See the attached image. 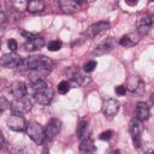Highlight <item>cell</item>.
<instances>
[{
  "label": "cell",
  "instance_id": "obj_1",
  "mask_svg": "<svg viewBox=\"0 0 154 154\" xmlns=\"http://www.w3.org/2000/svg\"><path fill=\"white\" fill-rule=\"evenodd\" d=\"M52 66H53L52 59L45 55H32V57L24 58L18 70L20 71H32V70H38V69L51 70Z\"/></svg>",
  "mask_w": 154,
  "mask_h": 154
},
{
  "label": "cell",
  "instance_id": "obj_2",
  "mask_svg": "<svg viewBox=\"0 0 154 154\" xmlns=\"http://www.w3.org/2000/svg\"><path fill=\"white\" fill-rule=\"evenodd\" d=\"M32 95L36 102L41 105L51 103L53 99V89L45 82V81H36L32 82Z\"/></svg>",
  "mask_w": 154,
  "mask_h": 154
},
{
  "label": "cell",
  "instance_id": "obj_3",
  "mask_svg": "<svg viewBox=\"0 0 154 154\" xmlns=\"http://www.w3.org/2000/svg\"><path fill=\"white\" fill-rule=\"evenodd\" d=\"M66 75L69 77V82L72 87H83L90 82V78L87 77L83 72H81L75 66H71L66 70Z\"/></svg>",
  "mask_w": 154,
  "mask_h": 154
},
{
  "label": "cell",
  "instance_id": "obj_4",
  "mask_svg": "<svg viewBox=\"0 0 154 154\" xmlns=\"http://www.w3.org/2000/svg\"><path fill=\"white\" fill-rule=\"evenodd\" d=\"M26 134L28 136L37 144H42L46 140V132H45V129L42 128V125H40L38 123L36 122H31L28 124V128H26Z\"/></svg>",
  "mask_w": 154,
  "mask_h": 154
},
{
  "label": "cell",
  "instance_id": "obj_5",
  "mask_svg": "<svg viewBox=\"0 0 154 154\" xmlns=\"http://www.w3.org/2000/svg\"><path fill=\"white\" fill-rule=\"evenodd\" d=\"M32 107V102L31 100L25 95L23 97H18V99H14L11 103V109L13 113H19V114H23V113H26L31 109Z\"/></svg>",
  "mask_w": 154,
  "mask_h": 154
},
{
  "label": "cell",
  "instance_id": "obj_6",
  "mask_svg": "<svg viewBox=\"0 0 154 154\" xmlns=\"http://www.w3.org/2000/svg\"><path fill=\"white\" fill-rule=\"evenodd\" d=\"M7 126L13 131H24L28 128L25 118L19 113H13L7 118Z\"/></svg>",
  "mask_w": 154,
  "mask_h": 154
},
{
  "label": "cell",
  "instance_id": "obj_7",
  "mask_svg": "<svg viewBox=\"0 0 154 154\" xmlns=\"http://www.w3.org/2000/svg\"><path fill=\"white\" fill-rule=\"evenodd\" d=\"M130 132L132 136L134 146H136L138 148L141 146V137H142V132H143L142 120H140L138 118H134L130 123Z\"/></svg>",
  "mask_w": 154,
  "mask_h": 154
},
{
  "label": "cell",
  "instance_id": "obj_8",
  "mask_svg": "<svg viewBox=\"0 0 154 154\" xmlns=\"http://www.w3.org/2000/svg\"><path fill=\"white\" fill-rule=\"evenodd\" d=\"M22 61H23V58L12 52L8 54H4L0 60V64L2 67H6V69H18Z\"/></svg>",
  "mask_w": 154,
  "mask_h": 154
},
{
  "label": "cell",
  "instance_id": "obj_9",
  "mask_svg": "<svg viewBox=\"0 0 154 154\" xmlns=\"http://www.w3.org/2000/svg\"><path fill=\"white\" fill-rule=\"evenodd\" d=\"M108 29H109V23L106 20H101V22H97V23H94L93 25H90L87 29L85 34L89 38H94V37L99 36L100 34L107 31Z\"/></svg>",
  "mask_w": 154,
  "mask_h": 154
},
{
  "label": "cell",
  "instance_id": "obj_10",
  "mask_svg": "<svg viewBox=\"0 0 154 154\" xmlns=\"http://www.w3.org/2000/svg\"><path fill=\"white\" fill-rule=\"evenodd\" d=\"M119 107H120V103L117 99H113V97H109V99H106L103 102H102V112L105 116L107 117H113L118 113L119 111Z\"/></svg>",
  "mask_w": 154,
  "mask_h": 154
},
{
  "label": "cell",
  "instance_id": "obj_11",
  "mask_svg": "<svg viewBox=\"0 0 154 154\" xmlns=\"http://www.w3.org/2000/svg\"><path fill=\"white\" fill-rule=\"evenodd\" d=\"M60 129H61V123H60V120L57 119V118L51 119V120L48 122L47 126L45 128V132H46V140H45V141H48V142L52 141V140L59 134Z\"/></svg>",
  "mask_w": 154,
  "mask_h": 154
},
{
  "label": "cell",
  "instance_id": "obj_12",
  "mask_svg": "<svg viewBox=\"0 0 154 154\" xmlns=\"http://www.w3.org/2000/svg\"><path fill=\"white\" fill-rule=\"evenodd\" d=\"M128 89H129L131 93H134V94L141 96V95L144 93V83H143V81H142L141 78L134 76V77H131V78L129 79V82H128Z\"/></svg>",
  "mask_w": 154,
  "mask_h": 154
},
{
  "label": "cell",
  "instance_id": "obj_13",
  "mask_svg": "<svg viewBox=\"0 0 154 154\" xmlns=\"http://www.w3.org/2000/svg\"><path fill=\"white\" fill-rule=\"evenodd\" d=\"M113 47H114L113 40H111V38L105 40V41L100 42V43L95 47V49L93 51V55H103V54H106V53H109V52L113 49Z\"/></svg>",
  "mask_w": 154,
  "mask_h": 154
},
{
  "label": "cell",
  "instance_id": "obj_14",
  "mask_svg": "<svg viewBox=\"0 0 154 154\" xmlns=\"http://www.w3.org/2000/svg\"><path fill=\"white\" fill-rule=\"evenodd\" d=\"M11 94L14 96V99H18V97H23L26 95L28 93V89H26V85L24 82H20V81H17V82H13L11 84Z\"/></svg>",
  "mask_w": 154,
  "mask_h": 154
},
{
  "label": "cell",
  "instance_id": "obj_15",
  "mask_svg": "<svg viewBox=\"0 0 154 154\" xmlns=\"http://www.w3.org/2000/svg\"><path fill=\"white\" fill-rule=\"evenodd\" d=\"M152 25H150V17L149 16H142L138 18L137 20V31L141 36L147 35L150 30Z\"/></svg>",
  "mask_w": 154,
  "mask_h": 154
},
{
  "label": "cell",
  "instance_id": "obj_16",
  "mask_svg": "<svg viewBox=\"0 0 154 154\" xmlns=\"http://www.w3.org/2000/svg\"><path fill=\"white\" fill-rule=\"evenodd\" d=\"M43 46H45V40L42 37H40V36H32V37L28 38V41H26V43H25L24 47H25L26 51L32 52V51H37V49L42 48Z\"/></svg>",
  "mask_w": 154,
  "mask_h": 154
},
{
  "label": "cell",
  "instance_id": "obj_17",
  "mask_svg": "<svg viewBox=\"0 0 154 154\" xmlns=\"http://www.w3.org/2000/svg\"><path fill=\"white\" fill-rule=\"evenodd\" d=\"M136 118H138L140 120H147L149 118L150 111H149V106L146 102H137L136 105Z\"/></svg>",
  "mask_w": 154,
  "mask_h": 154
},
{
  "label": "cell",
  "instance_id": "obj_18",
  "mask_svg": "<svg viewBox=\"0 0 154 154\" xmlns=\"http://www.w3.org/2000/svg\"><path fill=\"white\" fill-rule=\"evenodd\" d=\"M59 6L64 13H73L77 11L78 1L77 0H59Z\"/></svg>",
  "mask_w": 154,
  "mask_h": 154
},
{
  "label": "cell",
  "instance_id": "obj_19",
  "mask_svg": "<svg viewBox=\"0 0 154 154\" xmlns=\"http://www.w3.org/2000/svg\"><path fill=\"white\" fill-rule=\"evenodd\" d=\"M79 150L83 153H93L95 152V144L93 142V140L84 137L81 140V144H79Z\"/></svg>",
  "mask_w": 154,
  "mask_h": 154
},
{
  "label": "cell",
  "instance_id": "obj_20",
  "mask_svg": "<svg viewBox=\"0 0 154 154\" xmlns=\"http://www.w3.org/2000/svg\"><path fill=\"white\" fill-rule=\"evenodd\" d=\"M45 10V2L42 0H30L28 5V11L30 13H38Z\"/></svg>",
  "mask_w": 154,
  "mask_h": 154
},
{
  "label": "cell",
  "instance_id": "obj_21",
  "mask_svg": "<svg viewBox=\"0 0 154 154\" xmlns=\"http://www.w3.org/2000/svg\"><path fill=\"white\" fill-rule=\"evenodd\" d=\"M87 131H88V122H87V120H81V122L77 124V129H76L77 137H78L79 140L87 137Z\"/></svg>",
  "mask_w": 154,
  "mask_h": 154
},
{
  "label": "cell",
  "instance_id": "obj_22",
  "mask_svg": "<svg viewBox=\"0 0 154 154\" xmlns=\"http://www.w3.org/2000/svg\"><path fill=\"white\" fill-rule=\"evenodd\" d=\"M29 1H30V0H11L12 6H13L17 11H24V10H28Z\"/></svg>",
  "mask_w": 154,
  "mask_h": 154
},
{
  "label": "cell",
  "instance_id": "obj_23",
  "mask_svg": "<svg viewBox=\"0 0 154 154\" xmlns=\"http://www.w3.org/2000/svg\"><path fill=\"white\" fill-rule=\"evenodd\" d=\"M119 43H120L122 46L130 47V46H134V45L136 43V40H135V38H132V35H124V36L120 38Z\"/></svg>",
  "mask_w": 154,
  "mask_h": 154
},
{
  "label": "cell",
  "instance_id": "obj_24",
  "mask_svg": "<svg viewBox=\"0 0 154 154\" xmlns=\"http://www.w3.org/2000/svg\"><path fill=\"white\" fill-rule=\"evenodd\" d=\"M71 87H72V85H71V83H70L69 81H61V82L58 84V91H59L60 94H67Z\"/></svg>",
  "mask_w": 154,
  "mask_h": 154
},
{
  "label": "cell",
  "instance_id": "obj_25",
  "mask_svg": "<svg viewBox=\"0 0 154 154\" xmlns=\"http://www.w3.org/2000/svg\"><path fill=\"white\" fill-rule=\"evenodd\" d=\"M96 65H97V63H96L95 60H89V61H87V63L83 65V71L87 72V73L93 72V71L95 70Z\"/></svg>",
  "mask_w": 154,
  "mask_h": 154
},
{
  "label": "cell",
  "instance_id": "obj_26",
  "mask_svg": "<svg viewBox=\"0 0 154 154\" xmlns=\"http://www.w3.org/2000/svg\"><path fill=\"white\" fill-rule=\"evenodd\" d=\"M61 46H63L61 41H59V40H53V41H51V42L48 43V49L52 51V52H55V51H59V49L61 48Z\"/></svg>",
  "mask_w": 154,
  "mask_h": 154
},
{
  "label": "cell",
  "instance_id": "obj_27",
  "mask_svg": "<svg viewBox=\"0 0 154 154\" xmlns=\"http://www.w3.org/2000/svg\"><path fill=\"white\" fill-rule=\"evenodd\" d=\"M7 47H8V49H10L11 52H14V51L18 48V43H17V41H16V40L10 38V40L7 41Z\"/></svg>",
  "mask_w": 154,
  "mask_h": 154
},
{
  "label": "cell",
  "instance_id": "obj_28",
  "mask_svg": "<svg viewBox=\"0 0 154 154\" xmlns=\"http://www.w3.org/2000/svg\"><path fill=\"white\" fill-rule=\"evenodd\" d=\"M112 135H113V132H112L111 130H107V131L101 132V135H100L99 137H100V140H102V141H108V140L112 137Z\"/></svg>",
  "mask_w": 154,
  "mask_h": 154
},
{
  "label": "cell",
  "instance_id": "obj_29",
  "mask_svg": "<svg viewBox=\"0 0 154 154\" xmlns=\"http://www.w3.org/2000/svg\"><path fill=\"white\" fill-rule=\"evenodd\" d=\"M125 93H126V87L125 85H118V87H116V94H118V95H125Z\"/></svg>",
  "mask_w": 154,
  "mask_h": 154
},
{
  "label": "cell",
  "instance_id": "obj_30",
  "mask_svg": "<svg viewBox=\"0 0 154 154\" xmlns=\"http://www.w3.org/2000/svg\"><path fill=\"white\" fill-rule=\"evenodd\" d=\"M7 106H10V102H7V101H6V99L2 96V97H1V112H4V111H5V108H6Z\"/></svg>",
  "mask_w": 154,
  "mask_h": 154
},
{
  "label": "cell",
  "instance_id": "obj_31",
  "mask_svg": "<svg viewBox=\"0 0 154 154\" xmlns=\"http://www.w3.org/2000/svg\"><path fill=\"white\" fill-rule=\"evenodd\" d=\"M125 2L128 5H130V6H135V5L138 4V0H125Z\"/></svg>",
  "mask_w": 154,
  "mask_h": 154
},
{
  "label": "cell",
  "instance_id": "obj_32",
  "mask_svg": "<svg viewBox=\"0 0 154 154\" xmlns=\"http://www.w3.org/2000/svg\"><path fill=\"white\" fill-rule=\"evenodd\" d=\"M150 25H152V28L154 29V14L150 16Z\"/></svg>",
  "mask_w": 154,
  "mask_h": 154
},
{
  "label": "cell",
  "instance_id": "obj_33",
  "mask_svg": "<svg viewBox=\"0 0 154 154\" xmlns=\"http://www.w3.org/2000/svg\"><path fill=\"white\" fill-rule=\"evenodd\" d=\"M78 2H81V1H84V2H91V1H94V0H77Z\"/></svg>",
  "mask_w": 154,
  "mask_h": 154
},
{
  "label": "cell",
  "instance_id": "obj_34",
  "mask_svg": "<svg viewBox=\"0 0 154 154\" xmlns=\"http://www.w3.org/2000/svg\"><path fill=\"white\" fill-rule=\"evenodd\" d=\"M150 100H152V102H154V93L152 94V97H150Z\"/></svg>",
  "mask_w": 154,
  "mask_h": 154
},
{
  "label": "cell",
  "instance_id": "obj_35",
  "mask_svg": "<svg viewBox=\"0 0 154 154\" xmlns=\"http://www.w3.org/2000/svg\"><path fill=\"white\" fill-rule=\"evenodd\" d=\"M150 1H154V0H150Z\"/></svg>",
  "mask_w": 154,
  "mask_h": 154
}]
</instances>
